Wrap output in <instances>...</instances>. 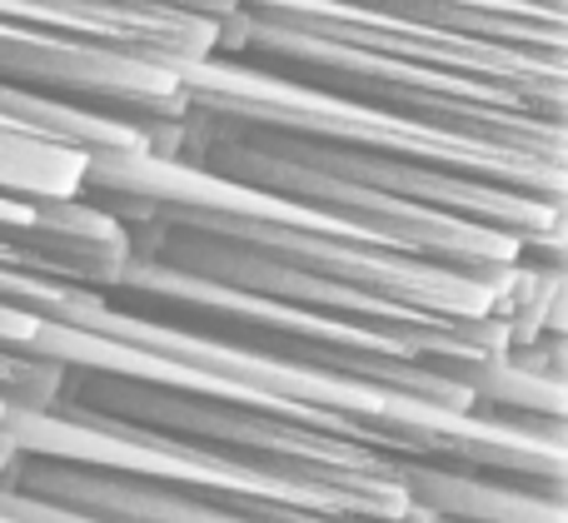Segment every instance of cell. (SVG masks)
<instances>
[{"label": "cell", "instance_id": "cell-1", "mask_svg": "<svg viewBox=\"0 0 568 523\" xmlns=\"http://www.w3.org/2000/svg\"><path fill=\"white\" fill-rule=\"evenodd\" d=\"M185 115L260 130V135H280V140H294V145L414 160V165H434V170H449V175L519 189V195H534L544 205H564L568 199L564 160L554 155H529V150L494 145V140H479V135L424 125V120L394 115V110L364 105V100H344V95H329V90L290 85V80L230 65V60H205V65L190 70Z\"/></svg>", "mask_w": 568, "mask_h": 523}, {"label": "cell", "instance_id": "cell-2", "mask_svg": "<svg viewBox=\"0 0 568 523\" xmlns=\"http://www.w3.org/2000/svg\"><path fill=\"white\" fill-rule=\"evenodd\" d=\"M0 494H16L26 504L55 509V514L85 519V523H280L255 519L240 509H220L205 499L170 494L160 484H140L125 474H105V469H80L60 464V459L16 454L10 469L0 474Z\"/></svg>", "mask_w": 568, "mask_h": 523}, {"label": "cell", "instance_id": "cell-3", "mask_svg": "<svg viewBox=\"0 0 568 523\" xmlns=\"http://www.w3.org/2000/svg\"><path fill=\"white\" fill-rule=\"evenodd\" d=\"M354 6L419 20V25H434V30H454V35L494 40V45L568 50L564 10L539 6V0H354Z\"/></svg>", "mask_w": 568, "mask_h": 523}, {"label": "cell", "instance_id": "cell-4", "mask_svg": "<svg viewBox=\"0 0 568 523\" xmlns=\"http://www.w3.org/2000/svg\"><path fill=\"white\" fill-rule=\"evenodd\" d=\"M404 489L419 514L444 523H564V494L454 474L439 464H404Z\"/></svg>", "mask_w": 568, "mask_h": 523}, {"label": "cell", "instance_id": "cell-5", "mask_svg": "<svg viewBox=\"0 0 568 523\" xmlns=\"http://www.w3.org/2000/svg\"><path fill=\"white\" fill-rule=\"evenodd\" d=\"M155 6H180V10H200V16H215V20H225L235 0H155Z\"/></svg>", "mask_w": 568, "mask_h": 523}, {"label": "cell", "instance_id": "cell-6", "mask_svg": "<svg viewBox=\"0 0 568 523\" xmlns=\"http://www.w3.org/2000/svg\"><path fill=\"white\" fill-rule=\"evenodd\" d=\"M414 523H444V519H429V514H419V519H414Z\"/></svg>", "mask_w": 568, "mask_h": 523}, {"label": "cell", "instance_id": "cell-7", "mask_svg": "<svg viewBox=\"0 0 568 523\" xmlns=\"http://www.w3.org/2000/svg\"><path fill=\"white\" fill-rule=\"evenodd\" d=\"M539 6H559L564 10V0H539Z\"/></svg>", "mask_w": 568, "mask_h": 523}]
</instances>
